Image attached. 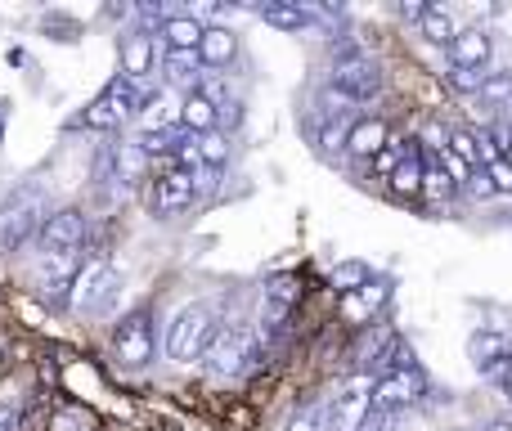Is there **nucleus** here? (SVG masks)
Listing matches in <instances>:
<instances>
[{"label": "nucleus", "mask_w": 512, "mask_h": 431, "mask_svg": "<svg viewBox=\"0 0 512 431\" xmlns=\"http://www.w3.org/2000/svg\"><path fill=\"white\" fill-rule=\"evenodd\" d=\"M490 180H495V194H512V167H508V162L504 158H499V162H490Z\"/></svg>", "instance_id": "nucleus-34"}, {"label": "nucleus", "mask_w": 512, "mask_h": 431, "mask_svg": "<svg viewBox=\"0 0 512 431\" xmlns=\"http://www.w3.org/2000/svg\"><path fill=\"white\" fill-rule=\"evenodd\" d=\"M144 171H149V153L140 149V140L113 144V176L122 180V185H140Z\"/></svg>", "instance_id": "nucleus-23"}, {"label": "nucleus", "mask_w": 512, "mask_h": 431, "mask_svg": "<svg viewBox=\"0 0 512 431\" xmlns=\"http://www.w3.org/2000/svg\"><path fill=\"white\" fill-rule=\"evenodd\" d=\"M234 54H239V36H234L230 27H207L203 41H198V59H203V68H225Z\"/></svg>", "instance_id": "nucleus-22"}, {"label": "nucleus", "mask_w": 512, "mask_h": 431, "mask_svg": "<svg viewBox=\"0 0 512 431\" xmlns=\"http://www.w3.org/2000/svg\"><path fill=\"white\" fill-rule=\"evenodd\" d=\"M468 189H472L477 198H495V180H490V171H486V167H481L477 176H472V185H468Z\"/></svg>", "instance_id": "nucleus-36"}, {"label": "nucleus", "mask_w": 512, "mask_h": 431, "mask_svg": "<svg viewBox=\"0 0 512 431\" xmlns=\"http://www.w3.org/2000/svg\"><path fill=\"white\" fill-rule=\"evenodd\" d=\"M391 194H396L400 203L423 194V149H418V140H409V149H400V162H396V171H391Z\"/></svg>", "instance_id": "nucleus-15"}, {"label": "nucleus", "mask_w": 512, "mask_h": 431, "mask_svg": "<svg viewBox=\"0 0 512 431\" xmlns=\"http://www.w3.org/2000/svg\"><path fill=\"white\" fill-rule=\"evenodd\" d=\"M0 373H5V355H0Z\"/></svg>", "instance_id": "nucleus-43"}, {"label": "nucleus", "mask_w": 512, "mask_h": 431, "mask_svg": "<svg viewBox=\"0 0 512 431\" xmlns=\"http://www.w3.org/2000/svg\"><path fill=\"white\" fill-rule=\"evenodd\" d=\"M432 5H418V0H405V5H400V18H414V23H423V14Z\"/></svg>", "instance_id": "nucleus-39"}, {"label": "nucleus", "mask_w": 512, "mask_h": 431, "mask_svg": "<svg viewBox=\"0 0 512 431\" xmlns=\"http://www.w3.org/2000/svg\"><path fill=\"white\" fill-rule=\"evenodd\" d=\"M301 301V283L297 279H288V274H279V279H270L265 283V292H261V333L265 328H283L288 324V315H292V306Z\"/></svg>", "instance_id": "nucleus-11"}, {"label": "nucleus", "mask_w": 512, "mask_h": 431, "mask_svg": "<svg viewBox=\"0 0 512 431\" xmlns=\"http://www.w3.org/2000/svg\"><path fill=\"white\" fill-rule=\"evenodd\" d=\"M153 72V36L149 32H126L122 36V77L140 86Z\"/></svg>", "instance_id": "nucleus-16"}, {"label": "nucleus", "mask_w": 512, "mask_h": 431, "mask_svg": "<svg viewBox=\"0 0 512 431\" xmlns=\"http://www.w3.org/2000/svg\"><path fill=\"white\" fill-rule=\"evenodd\" d=\"M490 72H472V68H454L450 72V86L459 90V95H481V86H486Z\"/></svg>", "instance_id": "nucleus-33"}, {"label": "nucleus", "mask_w": 512, "mask_h": 431, "mask_svg": "<svg viewBox=\"0 0 512 431\" xmlns=\"http://www.w3.org/2000/svg\"><path fill=\"white\" fill-rule=\"evenodd\" d=\"M180 126H185L189 135H212L216 126H221V113H216V104L203 90H194V95H185V104H180Z\"/></svg>", "instance_id": "nucleus-20"}, {"label": "nucleus", "mask_w": 512, "mask_h": 431, "mask_svg": "<svg viewBox=\"0 0 512 431\" xmlns=\"http://www.w3.org/2000/svg\"><path fill=\"white\" fill-rule=\"evenodd\" d=\"M153 315L149 310H131V315L117 324V333H113V351H117V360L122 364H131V369H144V364L153 360Z\"/></svg>", "instance_id": "nucleus-7"}, {"label": "nucleus", "mask_w": 512, "mask_h": 431, "mask_svg": "<svg viewBox=\"0 0 512 431\" xmlns=\"http://www.w3.org/2000/svg\"><path fill=\"white\" fill-rule=\"evenodd\" d=\"M239 122H243V104L239 99H230V104L221 108V126H239Z\"/></svg>", "instance_id": "nucleus-37"}, {"label": "nucleus", "mask_w": 512, "mask_h": 431, "mask_svg": "<svg viewBox=\"0 0 512 431\" xmlns=\"http://www.w3.org/2000/svg\"><path fill=\"white\" fill-rule=\"evenodd\" d=\"M162 68H167V86L171 90H189V95H194L198 86H203V59H198V50H167V63H162Z\"/></svg>", "instance_id": "nucleus-17"}, {"label": "nucleus", "mask_w": 512, "mask_h": 431, "mask_svg": "<svg viewBox=\"0 0 512 431\" xmlns=\"http://www.w3.org/2000/svg\"><path fill=\"white\" fill-rule=\"evenodd\" d=\"M81 243H86V216L77 207H63V212L45 216V225H41L45 256H77Z\"/></svg>", "instance_id": "nucleus-9"}, {"label": "nucleus", "mask_w": 512, "mask_h": 431, "mask_svg": "<svg viewBox=\"0 0 512 431\" xmlns=\"http://www.w3.org/2000/svg\"><path fill=\"white\" fill-rule=\"evenodd\" d=\"M436 158H441V171H445V176H450V180H454V185H472V176H477V171H472V167H468V162H463V158H459V153H454V149H450V144H445V149H441V153H436Z\"/></svg>", "instance_id": "nucleus-32"}, {"label": "nucleus", "mask_w": 512, "mask_h": 431, "mask_svg": "<svg viewBox=\"0 0 512 431\" xmlns=\"http://www.w3.org/2000/svg\"><path fill=\"white\" fill-rule=\"evenodd\" d=\"M369 279H373V274H369V265H364V261H342V265H337V270H333V288L342 292V297H351V292H360Z\"/></svg>", "instance_id": "nucleus-26"}, {"label": "nucleus", "mask_w": 512, "mask_h": 431, "mask_svg": "<svg viewBox=\"0 0 512 431\" xmlns=\"http://www.w3.org/2000/svg\"><path fill=\"white\" fill-rule=\"evenodd\" d=\"M477 99H481L486 108H508V104H512V72H490Z\"/></svg>", "instance_id": "nucleus-27"}, {"label": "nucleus", "mask_w": 512, "mask_h": 431, "mask_svg": "<svg viewBox=\"0 0 512 431\" xmlns=\"http://www.w3.org/2000/svg\"><path fill=\"white\" fill-rule=\"evenodd\" d=\"M423 194L432 198V203H445V198L454 194V180L441 171V162H427L423 167Z\"/></svg>", "instance_id": "nucleus-30"}, {"label": "nucleus", "mask_w": 512, "mask_h": 431, "mask_svg": "<svg viewBox=\"0 0 512 431\" xmlns=\"http://www.w3.org/2000/svg\"><path fill=\"white\" fill-rule=\"evenodd\" d=\"M256 14L265 18L270 27H283V32H297V27H306V9H297V5H265V9H256Z\"/></svg>", "instance_id": "nucleus-28"}, {"label": "nucleus", "mask_w": 512, "mask_h": 431, "mask_svg": "<svg viewBox=\"0 0 512 431\" xmlns=\"http://www.w3.org/2000/svg\"><path fill=\"white\" fill-rule=\"evenodd\" d=\"M194 198H198L194 176H185V171H167V176L153 185V212L158 216H180L185 207H194Z\"/></svg>", "instance_id": "nucleus-12"}, {"label": "nucleus", "mask_w": 512, "mask_h": 431, "mask_svg": "<svg viewBox=\"0 0 512 431\" xmlns=\"http://www.w3.org/2000/svg\"><path fill=\"white\" fill-rule=\"evenodd\" d=\"M360 431H387V414H382V409H369V418L360 423Z\"/></svg>", "instance_id": "nucleus-38"}, {"label": "nucleus", "mask_w": 512, "mask_h": 431, "mask_svg": "<svg viewBox=\"0 0 512 431\" xmlns=\"http://www.w3.org/2000/svg\"><path fill=\"white\" fill-rule=\"evenodd\" d=\"M450 59H454V68L481 72L490 63V36L481 32V27H468V32H459V36H454V45H450Z\"/></svg>", "instance_id": "nucleus-19"}, {"label": "nucleus", "mask_w": 512, "mask_h": 431, "mask_svg": "<svg viewBox=\"0 0 512 431\" xmlns=\"http://www.w3.org/2000/svg\"><path fill=\"white\" fill-rule=\"evenodd\" d=\"M198 153H203V162L212 171H221L225 162H230V140H225L221 131H212V135H198Z\"/></svg>", "instance_id": "nucleus-29"}, {"label": "nucleus", "mask_w": 512, "mask_h": 431, "mask_svg": "<svg viewBox=\"0 0 512 431\" xmlns=\"http://www.w3.org/2000/svg\"><path fill=\"white\" fill-rule=\"evenodd\" d=\"M369 409H373V378L369 373H351V378L337 387V400H333L337 431H360Z\"/></svg>", "instance_id": "nucleus-10"}, {"label": "nucleus", "mask_w": 512, "mask_h": 431, "mask_svg": "<svg viewBox=\"0 0 512 431\" xmlns=\"http://www.w3.org/2000/svg\"><path fill=\"white\" fill-rule=\"evenodd\" d=\"M387 297H391V283H387V279H369L360 292H351V297H342V315L360 324V319H369L373 310H382V306H387Z\"/></svg>", "instance_id": "nucleus-21"}, {"label": "nucleus", "mask_w": 512, "mask_h": 431, "mask_svg": "<svg viewBox=\"0 0 512 431\" xmlns=\"http://www.w3.org/2000/svg\"><path fill=\"white\" fill-rule=\"evenodd\" d=\"M427 391L423 373L414 369V364H396L391 373H382L378 382H373V409H382V414H396V409H409L418 405Z\"/></svg>", "instance_id": "nucleus-6"}, {"label": "nucleus", "mask_w": 512, "mask_h": 431, "mask_svg": "<svg viewBox=\"0 0 512 431\" xmlns=\"http://www.w3.org/2000/svg\"><path fill=\"white\" fill-rule=\"evenodd\" d=\"M283 431H328V405H306L288 418Z\"/></svg>", "instance_id": "nucleus-31"}, {"label": "nucleus", "mask_w": 512, "mask_h": 431, "mask_svg": "<svg viewBox=\"0 0 512 431\" xmlns=\"http://www.w3.org/2000/svg\"><path fill=\"white\" fill-rule=\"evenodd\" d=\"M333 90H342L346 99H373L382 90V72L373 59H364V54H342V59L333 63Z\"/></svg>", "instance_id": "nucleus-8"}, {"label": "nucleus", "mask_w": 512, "mask_h": 431, "mask_svg": "<svg viewBox=\"0 0 512 431\" xmlns=\"http://www.w3.org/2000/svg\"><path fill=\"white\" fill-rule=\"evenodd\" d=\"M418 27H423V36H427V41H432V45H454V36H459V32H454V18L445 14L441 5H432V9H427V14H423V23H418Z\"/></svg>", "instance_id": "nucleus-25"}, {"label": "nucleus", "mask_w": 512, "mask_h": 431, "mask_svg": "<svg viewBox=\"0 0 512 431\" xmlns=\"http://www.w3.org/2000/svg\"><path fill=\"white\" fill-rule=\"evenodd\" d=\"M140 108H144L140 86H135V81H126V77H117V81H108L104 95H99L95 104L81 113V122H86L90 131H117L122 122L140 117Z\"/></svg>", "instance_id": "nucleus-3"}, {"label": "nucleus", "mask_w": 512, "mask_h": 431, "mask_svg": "<svg viewBox=\"0 0 512 431\" xmlns=\"http://www.w3.org/2000/svg\"><path fill=\"white\" fill-rule=\"evenodd\" d=\"M486 431H512V423H504V418H499V423H490Z\"/></svg>", "instance_id": "nucleus-41"}, {"label": "nucleus", "mask_w": 512, "mask_h": 431, "mask_svg": "<svg viewBox=\"0 0 512 431\" xmlns=\"http://www.w3.org/2000/svg\"><path fill=\"white\" fill-rule=\"evenodd\" d=\"M45 225V203L36 189H18L0 207V252H18L32 234H41Z\"/></svg>", "instance_id": "nucleus-2"}, {"label": "nucleus", "mask_w": 512, "mask_h": 431, "mask_svg": "<svg viewBox=\"0 0 512 431\" xmlns=\"http://www.w3.org/2000/svg\"><path fill=\"white\" fill-rule=\"evenodd\" d=\"M396 162H400V149H391V144H387V149H382L378 158H373V167H378V176H387V180H391V171H396Z\"/></svg>", "instance_id": "nucleus-35"}, {"label": "nucleus", "mask_w": 512, "mask_h": 431, "mask_svg": "<svg viewBox=\"0 0 512 431\" xmlns=\"http://www.w3.org/2000/svg\"><path fill=\"white\" fill-rule=\"evenodd\" d=\"M0 431H18V409L14 405H0Z\"/></svg>", "instance_id": "nucleus-40"}, {"label": "nucleus", "mask_w": 512, "mask_h": 431, "mask_svg": "<svg viewBox=\"0 0 512 431\" xmlns=\"http://www.w3.org/2000/svg\"><path fill=\"white\" fill-rule=\"evenodd\" d=\"M252 360H256V337L248 333V328H239V324L221 328L216 342L207 346V369H212L216 378H239Z\"/></svg>", "instance_id": "nucleus-5"}, {"label": "nucleus", "mask_w": 512, "mask_h": 431, "mask_svg": "<svg viewBox=\"0 0 512 431\" xmlns=\"http://www.w3.org/2000/svg\"><path fill=\"white\" fill-rule=\"evenodd\" d=\"M504 162H508V167H512V144H508V153H504Z\"/></svg>", "instance_id": "nucleus-42"}, {"label": "nucleus", "mask_w": 512, "mask_h": 431, "mask_svg": "<svg viewBox=\"0 0 512 431\" xmlns=\"http://www.w3.org/2000/svg\"><path fill=\"white\" fill-rule=\"evenodd\" d=\"M117 283L122 279H117V270L108 261H86L68 288V306L81 310V315H95V310H104L108 301H113Z\"/></svg>", "instance_id": "nucleus-4"}, {"label": "nucleus", "mask_w": 512, "mask_h": 431, "mask_svg": "<svg viewBox=\"0 0 512 431\" xmlns=\"http://www.w3.org/2000/svg\"><path fill=\"white\" fill-rule=\"evenodd\" d=\"M382 149H387V122H378V117H360L346 131V153L351 158H378Z\"/></svg>", "instance_id": "nucleus-18"}, {"label": "nucleus", "mask_w": 512, "mask_h": 431, "mask_svg": "<svg viewBox=\"0 0 512 431\" xmlns=\"http://www.w3.org/2000/svg\"><path fill=\"white\" fill-rule=\"evenodd\" d=\"M468 355H472V364H477V373L499 378V373L512 364V342L504 333H495V328H486V333H477L468 342Z\"/></svg>", "instance_id": "nucleus-13"}, {"label": "nucleus", "mask_w": 512, "mask_h": 431, "mask_svg": "<svg viewBox=\"0 0 512 431\" xmlns=\"http://www.w3.org/2000/svg\"><path fill=\"white\" fill-rule=\"evenodd\" d=\"M203 32L207 27L198 23V18H189V14H171L167 23H162V41H167V50H198Z\"/></svg>", "instance_id": "nucleus-24"}, {"label": "nucleus", "mask_w": 512, "mask_h": 431, "mask_svg": "<svg viewBox=\"0 0 512 431\" xmlns=\"http://www.w3.org/2000/svg\"><path fill=\"white\" fill-rule=\"evenodd\" d=\"M216 306L207 301H189L176 310V319L167 324V360L171 364H189L198 355H207V346L216 342Z\"/></svg>", "instance_id": "nucleus-1"}, {"label": "nucleus", "mask_w": 512, "mask_h": 431, "mask_svg": "<svg viewBox=\"0 0 512 431\" xmlns=\"http://www.w3.org/2000/svg\"><path fill=\"white\" fill-rule=\"evenodd\" d=\"M180 104H185V99H176V90H158V95H149L144 99V108H140V131L144 135L176 131L180 126Z\"/></svg>", "instance_id": "nucleus-14"}]
</instances>
